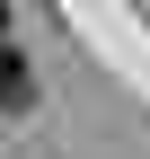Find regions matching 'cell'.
Masks as SVG:
<instances>
[{"label":"cell","instance_id":"obj_2","mask_svg":"<svg viewBox=\"0 0 150 159\" xmlns=\"http://www.w3.org/2000/svg\"><path fill=\"white\" fill-rule=\"evenodd\" d=\"M0 35H9V0H0Z\"/></svg>","mask_w":150,"mask_h":159},{"label":"cell","instance_id":"obj_1","mask_svg":"<svg viewBox=\"0 0 150 159\" xmlns=\"http://www.w3.org/2000/svg\"><path fill=\"white\" fill-rule=\"evenodd\" d=\"M27 97H35V71H27V53H18L9 35H0V115H18Z\"/></svg>","mask_w":150,"mask_h":159}]
</instances>
